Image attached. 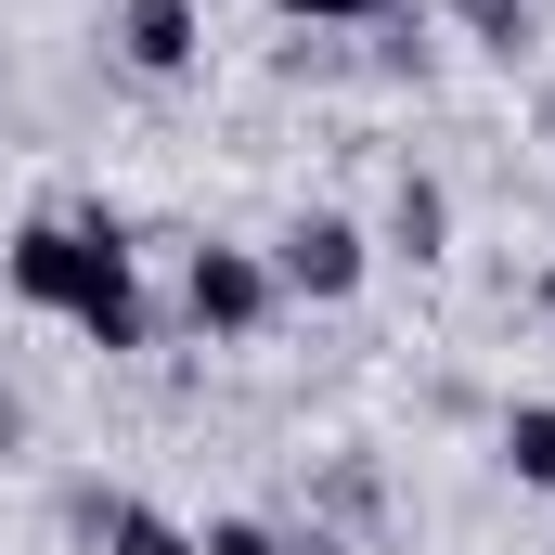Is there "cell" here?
Wrapping results in <instances>:
<instances>
[{
	"instance_id": "obj_1",
	"label": "cell",
	"mask_w": 555,
	"mask_h": 555,
	"mask_svg": "<svg viewBox=\"0 0 555 555\" xmlns=\"http://www.w3.org/2000/svg\"><path fill=\"white\" fill-rule=\"evenodd\" d=\"M117 272H130V233H117L104 207H91V220H52V207H39V220H13V233H0V297H13V310L78 323Z\"/></svg>"
},
{
	"instance_id": "obj_2",
	"label": "cell",
	"mask_w": 555,
	"mask_h": 555,
	"mask_svg": "<svg viewBox=\"0 0 555 555\" xmlns=\"http://www.w3.org/2000/svg\"><path fill=\"white\" fill-rule=\"evenodd\" d=\"M259 259H272V284H284V297L336 310V297H362V284H375V233H362L349 207H297V220H284Z\"/></svg>"
},
{
	"instance_id": "obj_3",
	"label": "cell",
	"mask_w": 555,
	"mask_h": 555,
	"mask_svg": "<svg viewBox=\"0 0 555 555\" xmlns=\"http://www.w3.org/2000/svg\"><path fill=\"white\" fill-rule=\"evenodd\" d=\"M272 310H284V284H272L259 246H194V259H181V323H194L207 349H246Z\"/></svg>"
},
{
	"instance_id": "obj_4",
	"label": "cell",
	"mask_w": 555,
	"mask_h": 555,
	"mask_svg": "<svg viewBox=\"0 0 555 555\" xmlns=\"http://www.w3.org/2000/svg\"><path fill=\"white\" fill-rule=\"evenodd\" d=\"M117 52H130V78H194L207 65V13L194 0H117Z\"/></svg>"
},
{
	"instance_id": "obj_5",
	"label": "cell",
	"mask_w": 555,
	"mask_h": 555,
	"mask_svg": "<svg viewBox=\"0 0 555 555\" xmlns=\"http://www.w3.org/2000/svg\"><path fill=\"white\" fill-rule=\"evenodd\" d=\"M375 259H452V181L439 168H401V194H388V220H375Z\"/></svg>"
},
{
	"instance_id": "obj_6",
	"label": "cell",
	"mask_w": 555,
	"mask_h": 555,
	"mask_svg": "<svg viewBox=\"0 0 555 555\" xmlns=\"http://www.w3.org/2000/svg\"><path fill=\"white\" fill-rule=\"evenodd\" d=\"M104 555H207L194 517H168L155 491H104Z\"/></svg>"
},
{
	"instance_id": "obj_7",
	"label": "cell",
	"mask_w": 555,
	"mask_h": 555,
	"mask_svg": "<svg viewBox=\"0 0 555 555\" xmlns=\"http://www.w3.org/2000/svg\"><path fill=\"white\" fill-rule=\"evenodd\" d=\"M78 336H91L104 362H142V349H155V297H142V272H117V284H104V297L78 310Z\"/></svg>"
},
{
	"instance_id": "obj_8",
	"label": "cell",
	"mask_w": 555,
	"mask_h": 555,
	"mask_svg": "<svg viewBox=\"0 0 555 555\" xmlns=\"http://www.w3.org/2000/svg\"><path fill=\"white\" fill-rule=\"evenodd\" d=\"M491 452H504V478H517V491H543V504H555V401H504Z\"/></svg>"
},
{
	"instance_id": "obj_9",
	"label": "cell",
	"mask_w": 555,
	"mask_h": 555,
	"mask_svg": "<svg viewBox=\"0 0 555 555\" xmlns=\"http://www.w3.org/2000/svg\"><path fill=\"white\" fill-rule=\"evenodd\" d=\"M284 26H401L414 0H272Z\"/></svg>"
},
{
	"instance_id": "obj_10",
	"label": "cell",
	"mask_w": 555,
	"mask_h": 555,
	"mask_svg": "<svg viewBox=\"0 0 555 555\" xmlns=\"http://www.w3.org/2000/svg\"><path fill=\"white\" fill-rule=\"evenodd\" d=\"M194 543H207V555H297V543H284V530H272V517H207Z\"/></svg>"
},
{
	"instance_id": "obj_11",
	"label": "cell",
	"mask_w": 555,
	"mask_h": 555,
	"mask_svg": "<svg viewBox=\"0 0 555 555\" xmlns=\"http://www.w3.org/2000/svg\"><path fill=\"white\" fill-rule=\"evenodd\" d=\"M452 13H465V39H491V52L530 39V0H452Z\"/></svg>"
},
{
	"instance_id": "obj_12",
	"label": "cell",
	"mask_w": 555,
	"mask_h": 555,
	"mask_svg": "<svg viewBox=\"0 0 555 555\" xmlns=\"http://www.w3.org/2000/svg\"><path fill=\"white\" fill-rule=\"evenodd\" d=\"M297 555H362V543H336V530H297Z\"/></svg>"
},
{
	"instance_id": "obj_13",
	"label": "cell",
	"mask_w": 555,
	"mask_h": 555,
	"mask_svg": "<svg viewBox=\"0 0 555 555\" xmlns=\"http://www.w3.org/2000/svg\"><path fill=\"white\" fill-rule=\"evenodd\" d=\"M530 297H543V323H555V259H543V284H530Z\"/></svg>"
}]
</instances>
